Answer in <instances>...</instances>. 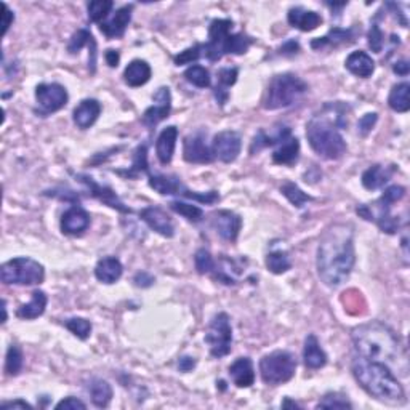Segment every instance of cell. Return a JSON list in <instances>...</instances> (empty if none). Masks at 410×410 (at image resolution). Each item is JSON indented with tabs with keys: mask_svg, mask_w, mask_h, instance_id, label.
I'll return each mask as SVG.
<instances>
[{
	"mask_svg": "<svg viewBox=\"0 0 410 410\" xmlns=\"http://www.w3.org/2000/svg\"><path fill=\"white\" fill-rule=\"evenodd\" d=\"M356 263L354 228L335 223L324 232L317 247V274L327 287L346 282Z\"/></svg>",
	"mask_w": 410,
	"mask_h": 410,
	"instance_id": "obj_1",
	"label": "cell"
},
{
	"mask_svg": "<svg viewBox=\"0 0 410 410\" xmlns=\"http://www.w3.org/2000/svg\"><path fill=\"white\" fill-rule=\"evenodd\" d=\"M354 356L362 359L380 362L393 372L407 375V354L400 345L398 335L383 322L374 321L352 328L351 333Z\"/></svg>",
	"mask_w": 410,
	"mask_h": 410,
	"instance_id": "obj_2",
	"label": "cell"
},
{
	"mask_svg": "<svg viewBox=\"0 0 410 410\" xmlns=\"http://www.w3.org/2000/svg\"><path fill=\"white\" fill-rule=\"evenodd\" d=\"M350 106L341 101L327 103L321 112L314 114L306 123V138L309 146L317 156L328 160H337L346 152V141L340 130L348 125Z\"/></svg>",
	"mask_w": 410,
	"mask_h": 410,
	"instance_id": "obj_3",
	"label": "cell"
},
{
	"mask_svg": "<svg viewBox=\"0 0 410 410\" xmlns=\"http://www.w3.org/2000/svg\"><path fill=\"white\" fill-rule=\"evenodd\" d=\"M351 370L361 388L372 398L391 405L405 402V391L389 367L354 356Z\"/></svg>",
	"mask_w": 410,
	"mask_h": 410,
	"instance_id": "obj_4",
	"label": "cell"
},
{
	"mask_svg": "<svg viewBox=\"0 0 410 410\" xmlns=\"http://www.w3.org/2000/svg\"><path fill=\"white\" fill-rule=\"evenodd\" d=\"M308 92V84L298 75L285 73L274 75L266 88L263 97V108L274 111V109L289 108L298 101Z\"/></svg>",
	"mask_w": 410,
	"mask_h": 410,
	"instance_id": "obj_5",
	"label": "cell"
},
{
	"mask_svg": "<svg viewBox=\"0 0 410 410\" xmlns=\"http://www.w3.org/2000/svg\"><path fill=\"white\" fill-rule=\"evenodd\" d=\"M0 279L8 285H37L44 282L45 269L39 261L27 258V256H18L2 265Z\"/></svg>",
	"mask_w": 410,
	"mask_h": 410,
	"instance_id": "obj_6",
	"label": "cell"
},
{
	"mask_svg": "<svg viewBox=\"0 0 410 410\" xmlns=\"http://www.w3.org/2000/svg\"><path fill=\"white\" fill-rule=\"evenodd\" d=\"M295 370H297V359L289 351L269 352L260 361L261 380L268 386L287 383L293 378Z\"/></svg>",
	"mask_w": 410,
	"mask_h": 410,
	"instance_id": "obj_7",
	"label": "cell"
},
{
	"mask_svg": "<svg viewBox=\"0 0 410 410\" xmlns=\"http://www.w3.org/2000/svg\"><path fill=\"white\" fill-rule=\"evenodd\" d=\"M205 343L210 346V354L213 357H225L231 352L232 345V328L230 322V316L226 313H218L212 319L208 326Z\"/></svg>",
	"mask_w": 410,
	"mask_h": 410,
	"instance_id": "obj_8",
	"label": "cell"
},
{
	"mask_svg": "<svg viewBox=\"0 0 410 410\" xmlns=\"http://www.w3.org/2000/svg\"><path fill=\"white\" fill-rule=\"evenodd\" d=\"M36 99L40 108V116H49V114L61 111L68 104L69 95L68 90L60 84H39L36 87Z\"/></svg>",
	"mask_w": 410,
	"mask_h": 410,
	"instance_id": "obj_9",
	"label": "cell"
},
{
	"mask_svg": "<svg viewBox=\"0 0 410 410\" xmlns=\"http://www.w3.org/2000/svg\"><path fill=\"white\" fill-rule=\"evenodd\" d=\"M232 21L226 18H217L210 23L208 27V42L202 44L204 56L208 61H218L223 58V45L231 34Z\"/></svg>",
	"mask_w": 410,
	"mask_h": 410,
	"instance_id": "obj_10",
	"label": "cell"
},
{
	"mask_svg": "<svg viewBox=\"0 0 410 410\" xmlns=\"http://www.w3.org/2000/svg\"><path fill=\"white\" fill-rule=\"evenodd\" d=\"M242 140L241 135L234 130H225L217 133L212 141V151L217 159H220L225 164L234 162L241 154Z\"/></svg>",
	"mask_w": 410,
	"mask_h": 410,
	"instance_id": "obj_11",
	"label": "cell"
},
{
	"mask_svg": "<svg viewBox=\"0 0 410 410\" xmlns=\"http://www.w3.org/2000/svg\"><path fill=\"white\" fill-rule=\"evenodd\" d=\"M183 157L191 164H210L215 159L212 147L205 143L204 132L189 133L183 141Z\"/></svg>",
	"mask_w": 410,
	"mask_h": 410,
	"instance_id": "obj_12",
	"label": "cell"
},
{
	"mask_svg": "<svg viewBox=\"0 0 410 410\" xmlns=\"http://www.w3.org/2000/svg\"><path fill=\"white\" fill-rule=\"evenodd\" d=\"M154 104L149 106L143 114V123L147 127H156L157 123L169 117L171 111V95L169 87H160L152 97Z\"/></svg>",
	"mask_w": 410,
	"mask_h": 410,
	"instance_id": "obj_13",
	"label": "cell"
},
{
	"mask_svg": "<svg viewBox=\"0 0 410 410\" xmlns=\"http://www.w3.org/2000/svg\"><path fill=\"white\" fill-rule=\"evenodd\" d=\"M212 217V225L221 239L234 242L241 232L242 218L231 210H218Z\"/></svg>",
	"mask_w": 410,
	"mask_h": 410,
	"instance_id": "obj_14",
	"label": "cell"
},
{
	"mask_svg": "<svg viewBox=\"0 0 410 410\" xmlns=\"http://www.w3.org/2000/svg\"><path fill=\"white\" fill-rule=\"evenodd\" d=\"M140 217L152 231L157 232V234L164 237H173L175 226L164 208L157 207V205H154V207H146L140 212Z\"/></svg>",
	"mask_w": 410,
	"mask_h": 410,
	"instance_id": "obj_15",
	"label": "cell"
},
{
	"mask_svg": "<svg viewBox=\"0 0 410 410\" xmlns=\"http://www.w3.org/2000/svg\"><path fill=\"white\" fill-rule=\"evenodd\" d=\"M132 12H133V5H123L121 8H117L116 13L109 18L104 20L101 25H99V31L103 32L108 39H119L125 34L127 26L130 25L132 21Z\"/></svg>",
	"mask_w": 410,
	"mask_h": 410,
	"instance_id": "obj_16",
	"label": "cell"
},
{
	"mask_svg": "<svg viewBox=\"0 0 410 410\" xmlns=\"http://www.w3.org/2000/svg\"><path fill=\"white\" fill-rule=\"evenodd\" d=\"M79 181H82L84 184L88 186L90 189V194L93 195V197H97L98 200H101L103 204H106L108 207L114 208V210L121 212V213H132L133 210L132 208H128L125 204L122 202L121 199L117 197V194L114 193L111 188H108V186H101L98 183H95L93 178H90V176H85V175H79L77 176Z\"/></svg>",
	"mask_w": 410,
	"mask_h": 410,
	"instance_id": "obj_17",
	"label": "cell"
},
{
	"mask_svg": "<svg viewBox=\"0 0 410 410\" xmlns=\"http://www.w3.org/2000/svg\"><path fill=\"white\" fill-rule=\"evenodd\" d=\"M90 226V215L80 205H73L61 217V231L68 236H79Z\"/></svg>",
	"mask_w": 410,
	"mask_h": 410,
	"instance_id": "obj_18",
	"label": "cell"
},
{
	"mask_svg": "<svg viewBox=\"0 0 410 410\" xmlns=\"http://www.w3.org/2000/svg\"><path fill=\"white\" fill-rule=\"evenodd\" d=\"M99 114H101V104H99L98 99L88 98L80 101L79 106L74 109L73 119L80 130H87L98 121Z\"/></svg>",
	"mask_w": 410,
	"mask_h": 410,
	"instance_id": "obj_19",
	"label": "cell"
},
{
	"mask_svg": "<svg viewBox=\"0 0 410 410\" xmlns=\"http://www.w3.org/2000/svg\"><path fill=\"white\" fill-rule=\"evenodd\" d=\"M289 25L297 27L303 32L314 31L322 25V16L313 10H306L303 7H293L289 10L287 15Z\"/></svg>",
	"mask_w": 410,
	"mask_h": 410,
	"instance_id": "obj_20",
	"label": "cell"
},
{
	"mask_svg": "<svg viewBox=\"0 0 410 410\" xmlns=\"http://www.w3.org/2000/svg\"><path fill=\"white\" fill-rule=\"evenodd\" d=\"M176 141H178V128L175 125H170L164 128L160 132V135L157 136L156 141V154L157 159L160 160V164H170L171 159H173V152Z\"/></svg>",
	"mask_w": 410,
	"mask_h": 410,
	"instance_id": "obj_21",
	"label": "cell"
},
{
	"mask_svg": "<svg viewBox=\"0 0 410 410\" xmlns=\"http://www.w3.org/2000/svg\"><path fill=\"white\" fill-rule=\"evenodd\" d=\"M230 376L237 388H250L255 383L254 362L249 357H239L231 364Z\"/></svg>",
	"mask_w": 410,
	"mask_h": 410,
	"instance_id": "obj_22",
	"label": "cell"
},
{
	"mask_svg": "<svg viewBox=\"0 0 410 410\" xmlns=\"http://www.w3.org/2000/svg\"><path fill=\"white\" fill-rule=\"evenodd\" d=\"M354 37H356V32L354 29H341V27H333V29L328 31L327 36L324 37H317V39H314L311 42V49L314 50H322V49H330V47H335L338 45H348L351 44V42H354Z\"/></svg>",
	"mask_w": 410,
	"mask_h": 410,
	"instance_id": "obj_23",
	"label": "cell"
},
{
	"mask_svg": "<svg viewBox=\"0 0 410 410\" xmlns=\"http://www.w3.org/2000/svg\"><path fill=\"white\" fill-rule=\"evenodd\" d=\"M123 266L121 260L116 256H104L95 266V276L99 282L103 284H114L122 278Z\"/></svg>",
	"mask_w": 410,
	"mask_h": 410,
	"instance_id": "obj_24",
	"label": "cell"
},
{
	"mask_svg": "<svg viewBox=\"0 0 410 410\" xmlns=\"http://www.w3.org/2000/svg\"><path fill=\"white\" fill-rule=\"evenodd\" d=\"M303 361H304V365H306L308 369H313V370L321 369V367L327 364L326 351L322 350L317 337L313 335V333H309V335L306 337V340H304Z\"/></svg>",
	"mask_w": 410,
	"mask_h": 410,
	"instance_id": "obj_25",
	"label": "cell"
},
{
	"mask_svg": "<svg viewBox=\"0 0 410 410\" xmlns=\"http://www.w3.org/2000/svg\"><path fill=\"white\" fill-rule=\"evenodd\" d=\"M394 173V167H385L380 164L370 165L364 173H362V186L369 191H375L383 188V186L391 180Z\"/></svg>",
	"mask_w": 410,
	"mask_h": 410,
	"instance_id": "obj_26",
	"label": "cell"
},
{
	"mask_svg": "<svg viewBox=\"0 0 410 410\" xmlns=\"http://www.w3.org/2000/svg\"><path fill=\"white\" fill-rule=\"evenodd\" d=\"M345 68L350 71L351 74H354L356 77L367 79L374 74L375 61L372 60V56L367 55L365 51H352L345 61Z\"/></svg>",
	"mask_w": 410,
	"mask_h": 410,
	"instance_id": "obj_27",
	"label": "cell"
},
{
	"mask_svg": "<svg viewBox=\"0 0 410 410\" xmlns=\"http://www.w3.org/2000/svg\"><path fill=\"white\" fill-rule=\"evenodd\" d=\"M151 74V66L145 60H133L123 71V80L128 87H141V85L149 82Z\"/></svg>",
	"mask_w": 410,
	"mask_h": 410,
	"instance_id": "obj_28",
	"label": "cell"
},
{
	"mask_svg": "<svg viewBox=\"0 0 410 410\" xmlns=\"http://www.w3.org/2000/svg\"><path fill=\"white\" fill-rule=\"evenodd\" d=\"M149 186L162 195H181L186 188L173 175H149Z\"/></svg>",
	"mask_w": 410,
	"mask_h": 410,
	"instance_id": "obj_29",
	"label": "cell"
},
{
	"mask_svg": "<svg viewBox=\"0 0 410 410\" xmlns=\"http://www.w3.org/2000/svg\"><path fill=\"white\" fill-rule=\"evenodd\" d=\"M47 303H49L47 293L42 292V290H36V292H32L31 302L21 304V306L16 309V316L20 319H26V321L40 317L42 314L45 313Z\"/></svg>",
	"mask_w": 410,
	"mask_h": 410,
	"instance_id": "obj_30",
	"label": "cell"
},
{
	"mask_svg": "<svg viewBox=\"0 0 410 410\" xmlns=\"http://www.w3.org/2000/svg\"><path fill=\"white\" fill-rule=\"evenodd\" d=\"M300 156V141L298 138L290 136L279 145L273 152V162L278 165H293Z\"/></svg>",
	"mask_w": 410,
	"mask_h": 410,
	"instance_id": "obj_31",
	"label": "cell"
},
{
	"mask_svg": "<svg viewBox=\"0 0 410 410\" xmlns=\"http://www.w3.org/2000/svg\"><path fill=\"white\" fill-rule=\"evenodd\" d=\"M287 138H290V128L289 127L278 128V130H276L273 135H268V133H266L265 130H260L255 135L254 141H252L250 152H252V154H255V152L265 149V147L280 145V143L287 140Z\"/></svg>",
	"mask_w": 410,
	"mask_h": 410,
	"instance_id": "obj_32",
	"label": "cell"
},
{
	"mask_svg": "<svg viewBox=\"0 0 410 410\" xmlns=\"http://www.w3.org/2000/svg\"><path fill=\"white\" fill-rule=\"evenodd\" d=\"M88 393H90V398H92V402L99 409L108 407L112 399L111 385H109L106 380H101V378H95L90 381Z\"/></svg>",
	"mask_w": 410,
	"mask_h": 410,
	"instance_id": "obj_33",
	"label": "cell"
},
{
	"mask_svg": "<svg viewBox=\"0 0 410 410\" xmlns=\"http://www.w3.org/2000/svg\"><path fill=\"white\" fill-rule=\"evenodd\" d=\"M218 85L215 87V98L217 101L225 104L228 101V88L232 87L236 84L237 75H239V69L237 68H221L218 71Z\"/></svg>",
	"mask_w": 410,
	"mask_h": 410,
	"instance_id": "obj_34",
	"label": "cell"
},
{
	"mask_svg": "<svg viewBox=\"0 0 410 410\" xmlns=\"http://www.w3.org/2000/svg\"><path fill=\"white\" fill-rule=\"evenodd\" d=\"M409 92H410V85L407 82L396 84L394 87L391 88L389 97H388V104L394 112H407L409 111L410 109Z\"/></svg>",
	"mask_w": 410,
	"mask_h": 410,
	"instance_id": "obj_35",
	"label": "cell"
},
{
	"mask_svg": "<svg viewBox=\"0 0 410 410\" xmlns=\"http://www.w3.org/2000/svg\"><path fill=\"white\" fill-rule=\"evenodd\" d=\"M266 268L273 274H284L292 268V261L285 250L273 249L266 255Z\"/></svg>",
	"mask_w": 410,
	"mask_h": 410,
	"instance_id": "obj_36",
	"label": "cell"
},
{
	"mask_svg": "<svg viewBox=\"0 0 410 410\" xmlns=\"http://www.w3.org/2000/svg\"><path fill=\"white\" fill-rule=\"evenodd\" d=\"M254 44L250 36L239 32V34H230L223 45V55H244Z\"/></svg>",
	"mask_w": 410,
	"mask_h": 410,
	"instance_id": "obj_37",
	"label": "cell"
},
{
	"mask_svg": "<svg viewBox=\"0 0 410 410\" xmlns=\"http://www.w3.org/2000/svg\"><path fill=\"white\" fill-rule=\"evenodd\" d=\"M184 79L188 80L189 84H193L199 88H208L212 84V77H210V73H208V69L199 64L189 66V68L184 71Z\"/></svg>",
	"mask_w": 410,
	"mask_h": 410,
	"instance_id": "obj_38",
	"label": "cell"
},
{
	"mask_svg": "<svg viewBox=\"0 0 410 410\" xmlns=\"http://www.w3.org/2000/svg\"><path fill=\"white\" fill-rule=\"evenodd\" d=\"M112 7H114L112 0H93V2H88L87 8H88L90 21L101 25L104 20H108Z\"/></svg>",
	"mask_w": 410,
	"mask_h": 410,
	"instance_id": "obj_39",
	"label": "cell"
},
{
	"mask_svg": "<svg viewBox=\"0 0 410 410\" xmlns=\"http://www.w3.org/2000/svg\"><path fill=\"white\" fill-rule=\"evenodd\" d=\"M170 208L173 212L178 213V215L184 217L186 220L191 223H199L204 218L202 208H199L197 205H194V204L181 202V200H173V202H170Z\"/></svg>",
	"mask_w": 410,
	"mask_h": 410,
	"instance_id": "obj_40",
	"label": "cell"
},
{
	"mask_svg": "<svg viewBox=\"0 0 410 410\" xmlns=\"http://www.w3.org/2000/svg\"><path fill=\"white\" fill-rule=\"evenodd\" d=\"M280 193H282L285 197L289 199V202L297 208L304 207V204H308L309 200H311V195L303 193V191L300 189L297 184L290 183V181H287V183H284L282 186H280Z\"/></svg>",
	"mask_w": 410,
	"mask_h": 410,
	"instance_id": "obj_41",
	"label": "cell"
},
{
	"mask_svg": "<svg viewBox=\"0 0 410 410\" xmlns=\"http://www.w3.org/2000/svg\"><path fill=\"white\" fill-rule=\"evenodd\" d=\"M23 364H25V357H23V351L20 346L12 345L7 351V357H5V372L7 375L10 376H16L20 375V372L23 369Z\"/></svg>",
	"mask_w": 410,
	"mask_h": 410,
	"instance_id": "obj_42",
	"label": "cell"
},
{
	"mask_svg": "<svg viewBox=\"0 0 410 410\" xmlns=\"http://www.w3.org/2000/svg\"><path fill=\"white\" fill-rule=\"evenodd\" d=\"M64 326L80 340H87L90 333H92V322L84 317H71L68 321H64Z\"/></svg>",
	"mask_w": 410,
	"mask_h": 410,
	"instance_id": "obj_43",
	"label": "cell"
},
{
	"mask_svg": "<svg viewBox=\"0 0 410 410\" xmlns=\"http://www.w3.org/2000/svg\"><path fill=\"white\" fill-rule=\"evenodd\" d=\"M194 265L199 274H208L213 273L215 269V260L210 255V252L205 249H199L194 255Z\"/></svg>",
	"mask_w": 410,
	"mask_h": 410,
	"instance_id": "obj_44",
	"label": "cell"
},
{
	"mask_svg": "<svg viewBox=\"0 0 410 410\" xmlns=\"http://www.w3.org/2000/svg\"><path fill=\"white\" fill-rule=\"evenodd\" d=\"M316 407L317 409H351L352 405L343 394L328 393L324 396L322 400H319V404L316 405Z\"/></svg>",
	"mask_w": 410,
	"mask_h": 410,
	"instance_id": "obj_45",
	"label": "cell"
},
{
	"mask_svg": "<svg viewBox=\"0 0 410 410\" xmlns=\"http://www.w3.org/2000/svg\"><path fill=\"white\" fill-rule=\"evenodd\" d=\"M147 171V146L140 145L136 147L135 154H133V164L132 169L127 171L128 176H136L138 173Z\"/></svg>",
	"mask_w": 410,
	"mask_h": 410,
	"instance_id": "obj_46",
	"label": "cell"
},
{
	"mask_svg": "<svg viewBox=\"0 0 410 410\" xmlns=\"http://www.w3.org/2000/svg\"><path fill=\"white\" fill-rule=\"evenodd\" d=\"M202 56H204L202 44H197V45L189 47V49L183 50L180 55H175L173 61L176 66H183V64L195 63V61H197L199 58H202Z\"/></svg>",
	"mask_w": 410,
	"mask_h": 410,
	"instance_id": "obj_47",
	"label": "cell"
},
{
	"mask_svg": "<svg viewBox=\"0 0 410 410\" xmlns=\"http://www.w3.org/2000/svg\"><path fill=\"white\" fill-rule=\"evenodd\" d=\"M92 42H93V36L90 34L87 29H79L73 37H71L68 51L69 53L75 55V53H79V51L82 50L85 45L92 44Z\"/></svg>",
	"mask_w": 410,
	"mask_h": 410,
	"instance_id": "obj_48",
	"label": "cell"
},
{
	"mask_svg": "<svg viewBox=\"0 0 410 410\" xmlns=\"http://www.w3.org/2000/svg\"><path fill=\"white\" fill-rule=\"evenodd\" d=\"M367 42H369V47L372 49V51L381 53V50H383V45H385V34L376 23H374V25L370 26L369 34H367Z\"/></svg>",
	"mask_w": 410,
	"mask_h": 410,
	"instance_id": "obj_49",
	"label": "cell"
},
{
	"mask_svg": "<svg viewBox=\"0 0 410 410\" xmlns=\"http://www.w3.org/2000/svg\"><path fill=\"white\" fill-rule=\"evenodd\" d=\"M404 195H405V188H402V186H398V184H393L383 191V194H381L378 202L393 207V204L399 202Z\"/></svg>",
	"mask_w": 410,
	"mask_h": 410,
	"instance_id": "obj_50",
	"label": "cell"
},
{
	"mask_svg": "<svg viewBox=\"0 0 410 410\" xmlns=\"http://www.w3.org/2000/svg\"><path fill=\"white\" fill-rule=\"evenodd\" d=\"M183 197L186 199H193V200H197V202H202V204H215L220 200V194L217 193V191H210V193H204V194H199V193H194V191H189L188 188H184L183 191Z\"/></svg>",
	"mask_w": 410,
	"mask_h": 410,
	"instance_id": "obj_51",
	"label": "cell"
},
{
	"mask_svg": "<svg viewBox=\"0 0 410 410\" xmlns=\"http://www.w3.org/2000/svg\"><path fill=\"white\" fill-rule=\"evenodd\" d=\"M376 121H378V116H376L375 112L365 114L364 117H361L359 123H357V127H359V128H357V130H359V133H361L362 136H367L372 132V128L375 127Z\"/></svg>",
	"mask_w": 410,
	"mask_h": 410,
	"instance_id": "obj_52",
	"label": "cell"
},
{
	"mask_svg": "<svg viewBox=\"0 0 410 410\" xmlns=\"http://www.w3.org/2000/svg\"><path fill=\"white\" fill-rule=\"evenodd\" d=\"M55 409H64V410H75V409H87V404L82 402V400L77 399V398H73V396H69V398H66L63 400H60L58 404L55 405Z\"/></svg>",
	"mask_w": 410,
	"mask_h": 410,
	"instance_id": "obj_53",
	"label": "cell"
},
{
	"mask_svg": "<svg viewBox=\"0 0 410 410\" xmlns=\"http://www.w3.org/2000/svg\"><path fill=\"white\" fill-rule=\"evenodd\" d=\"M154 276L146 273V271H140V273H136L135 278H133V282H135L136 287H151V285L154 284Z\"/></svg>",
	"mask_w": 410,
	"mask_h": 410,
	"instance_id": "obj_54",
	"label": "cell"
},
{
	"mask_svg": "<svg viewBox=\"0 0 410 410\" xmlns=\"http://www.w3.org/2000/svg\"><path fill=\"white\" fill-rule=\"evenodd\" d=\"M0 409L2 410H13V409L32 410V405L27 404L26 400H23V399H15V400H8V402H2L0 404Z\"/></svg>",
	"mask_w": 410,
	"mask_h": 410,
	"instance_id": "obj_55",
	"label": "cell"
},
{
	"mask_svg": "<svg viewBox=\"0 0 410 410\" xmlns=\"http://www.w3.org/2000/svg\"><path fill=\"white\" fill-rule=\"evenodd\" d=\"M13 21H15V15H13V12L10 10V8H8L7 3H3V23H2V26H3L2 34L3 36H5L8 32V29H10Z\"/></svg>",
	"mask_w": 410,
	"mask_h": 410,
	"instance_id": "obj_56",
	"label": "cell"
},
{
	"mask_svg": "<svg viewBox=\"0 0 410 410\" xmlns=\"http://www.w3.org/2000/svg\"><path fill=\"white\" fill-rule=\"evenodd\" d=\"M393 71L398 75H402V77H405V75H409L410 73V64L407 60H400L398 61V63L393 64Z\"/></svg>",
	"mask_w": 410,
	"mask_h": 410,
	"instance_id": "obj_57",
	"label": "cell"
},
{
	"mask_svg": "<svg viewBox=\"0 0 410 410\" xmlns=\"http://www.w3.org/2000/svg\"><path fill=\"white\" fill-rule=\"evenodd\" d=\"M178 367H180V370H181V372H189V370H193L194 367H195L194 357H189V356L181 357L180 362H178Z\"/></svg>",
	"mask_w": 410,
	"mask_h": 410,
	"instance_id": "obj_58",
	"label": "cell"
},
{
	"mask_svg": "<svg viewBox=\"0 0 410 410\" xmlns=\"http://www.w3.org/2000/svg\"><path fill=\"white\" fill-rule=\"evenodd\" d=\"M298 51H300V45H298V42H295V40H289L287 44L280 49V53L282 55H297Z\"/></svg>",
	"mask_w": 410,
	"mask_h": 410,
	"instance_id": "obj_59",
	"label": "cell"
},
{
	"mask_svg": "<svg viewBox=\"0 0 410 410\" xmlns=\"http://www.w3.org/2000/svg\"><path fill=\"white\" fill-rule=\"evenodd\" d=\"M106 61H108V64L111 66V68H117V64H119V60H121V56H119V51H116V50H108L106 51Z\"/></svg>",
	"mask_w": 410,
	"mask_h": 410,
	"instance_id": "obj_60",
	"label": "cell"
},
{
	"mask_svg": "<svg viewBox=\"0 0 410 410\" xmlns=\"http://www.w3.org/2000/svg\"><path fill=\"white\" fill-rule=\"evenodd\" d=\"M282 407H293V409H302V405L300 404H297V402H293V400H290L289 398L284 400L282 402Z\"/></svg>",
	"mask_w": 410,
	"mask_h": 410,
	"instance_id": "obj_61",
	"label": "cell"
},
{
	"mask_svg": "<svg viewBox=\"0 0 410 410\" xmlns=\"http://www.w3.org/2000/svg\"><path fill=\"white\" fill-rule=\"evenodd\" d=\"M3 321L2 322H7V302H3Z\"/></svg>",
	"mask_w": 410,
	"mask_h": 410,
	"instance_id": "obj_62",
	"label": "cell"
}]
</instances>
